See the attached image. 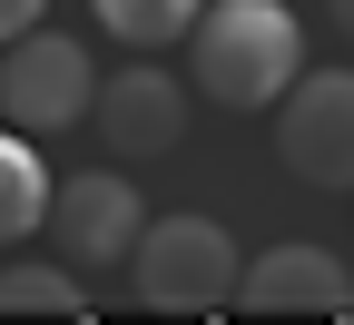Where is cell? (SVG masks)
<instances>
[{"mask_svg": "<svg viewBox=\"0 0 354 325\" xmlns=\"http://www.w3.org/2000/svg\"><path fill=\"white\" fill-rule=\"evenodd\" d=\"M197 89L216 109H276V89L305 69V20L286 10V0H197Z\"/></svg>", "mask_w": 354, "mask_h": 325, "instance_id": "6da1fadb", "label": "cell"}, {"mask_svg": "<svg viewBox=\"0 0 354 325\" xmlns=\"http://www.w3.org/2000/svg\"><path fill=\"white\" fill-rule=\"evenodd\" d=\"M118 266L138 276V296H148L158 315H216L227 286H236V237H227L216 217L177 207V217H138V237H128Z\"/></svg>", "mask_w": 354, "mask_h": 325, "instance_id": "7a4b0ae2", "label": "cell"}, {"mask_svg": "<svg viewBox=\"0 0 354 325\" xmlns=\"http://www.w3.org/2000/svg\"><path fill=\"white\" fill-rule=\"evenodd\" d=\"M88 89H99V69H88V50L69 30L30 20L20 39H0V118L10 128H39V138L79 128L88 118Z\"/></svg>", "mask_w": 354, "mask_h": 325, "instance_id": "3957f363", "label": "cell"}, {"mask_svg": "<svg viewBox=\"0 0 354 325\" xmlns=\"http://www.w3.org/2000/svg\"><path fill=\"white\" fill-rule=\"evenodd\" d=\"M276 158L305 188H354V79L344 69H295L276 89Z\"/></svg>", "mask_w": 354, "mask_h": 325, "instance_id": "277c9868", "label": "cell"}, {"mask_svg": "<svg viewBox=\"0 0 354 325\" xmlns=\"http://www.w3.org/2000/svg\"><path fill=\"white\" fill-rule=\"evenodd\" d=\"M99 148L128 168V158H167L177 148V128H187V89H177L158 60H128L118 79H99L88 89V118H79Z\"/></svg>", "mask_w": 354, "mask_h": 325, "instance_id": "5b68a950", "label": "cell"}, {"mask_svg": "<svg viewBox=\"0 0 354 325\" xmlns=\"http://www.w3.org/2000/svg\"><path fill=\"white\" fill-rule=\"evenodd\" d=\"M148 197L128 188L118 168H79V177H50V227H59V256L69 266H118L128 237H138Z\"/></svg>", "mask_w": 354, "mask_h": 325, "instance_id": "8992f818", "label": "cell"}, {"mask_svg": "<svg viewBox=\"0 0 354 325\" xmlns=\"http://www.w3.org/2000/svg\"><path fill=\"white\" fill-rule=\"evenodd\" d=\"M227 306H256V315H354V276L325 247H266L256 266L236 256Z\"/></svg>", "mask_w": 354, "mask_h": 325, "instance_id": "52a82bcc", "label": "cell"}, {"mask_svg": "<svg viewBox=\"0 0 354 325\" xmlns=\"http://www.w3.org/2000/svg\"><path fill=\"white\" fill-rule=\"evenodd\" d=\"M39 217H50V168H39L30 128H0V247L39 237Z\"/></svg>", "mask_w": 354, "mask_h": 325, "instance_id": "ba28073f", "label": "cell"}, {"mask_svg": "<svg viewBox=\"0 0 354 325\" xmlns=\"http://www.w3.org/2000/svg\"><path fill=\"white\" fill-rule=\"evenodd\" d=\"M88 20H99L118 50H167V39H187L197 0H88Z\"/></svg>", "mask_w": 354, "mask_h": 325, "instance_id": "9c48e42d", "label": "cell"}, {"mask_svg": "<svg viewBox=\"0 0 354 325\" xmlns=\"http://www.w3.org/2000/svg\"><path fill=\"white\" fill-rule=\"evenodd\" d=\"M0 315H88L69 266H0Z\"/></svg>", "mask_w": 354, "mask_h": 325, "instance_id": "30bf717a", "label": "cell"}, {"mask_svg": "<svg viewBox=\"0 0 354 325\" xmlns=\"http://www.w3.org/2000/svg\"><path fill=\"white\" fill-rule=\"evenodd\" d=\"M30 20H50V0H0V39H20Z\"/></svg>", "mask_w": 354, "mask_h": 325, "instance_id": "8fae6325", "label": "cell"}]
</instances>
